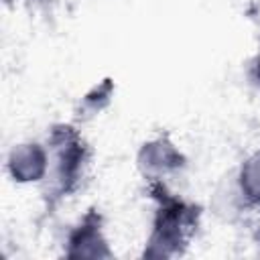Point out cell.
Instances as JSON below:
<instances>
[{"mask_svg":"<svg viewBox=\"0 0 260 260\" xmlns=\"http://www.w3.org/2000/svg\"><path fill=\"white\" fill-rule=\"evenodd\" d=\"M87 146L71 126H57L49 138V173L47 193L53 199L67 197L77 185L87 165Z\"/></svg>","mask_w":260,"mask_h":260,"instance_id":"cell-2","label":"cell"},{"mask_svg":"<svg viewBox=\"0 0 260 260\" xmlns=\"http://www.w3.org/2000/svg\"><path fill=\"white\" fill-rule=\"evenodd\" d=\"M6 167L16 183L43 181L49 173V150L39 142H20L8 152Z\"/></svg>","mask_w":260,"mask_h":260,"instance_id":"cell-5","label":"cell"},{"mask_svg":"<svg viewBox=\"0 0 260 260\" xmlns=\"http://www.w3.org/2000/svg\"><path fill=\"white\" fill-rule=\"evenodd\" d=\"M65 254L69 258H110L112 252L108 248V240L102 230V217L98 211H89L81 217V221L71 230L67 238V250Z\"/></svg>","mask_w":260,"mask_h":260,"instance_id":"cell-4","label":"cell"},{"mask_svg":"<svg viewBox=\"0 0 260 260\" xmlns=\"http://www.w3.org/2000/svg\"><path fill=\"white\" fill-rule=\"evenodd\" d=\"M236 183H238L246 203L260 207V150L242 162V167L236 175Z\"/></svg>","mask_w":260,"mask_h":260,"instance_id":"cell-6","label":"cell"},{"mask_svg":"<svg viewBox=\"0 0 260 260\" xmlns=\"http://www.w3.org/2000/svg\"><path fill=\"white\" fill-rule=\"evenodd\" d=\"M156 185V215L152 223V234L148 238V246L144 256L150 258H169L187 244L189 236L197 225V209L183 199L167 193L160 181H152Z\"/></svg>","mask_w":260,"mask_h":260,"instance_id":"cell-1","label":"cell"},{"mask_svg":"<svg viewBox=\"0 0 260 260\" xmlns=\"http://www.w3.org/2000/svg\"><path fill=\"white\" fill-rule=\"evenodd\" d=\"M136 165L146 179L162 181V177L177 173L185 165V156L169 138H154L140 146Z\"/></svg>","mask_w":260,"mask_h":260,"instance_id":"cell-3","label":"cell"},{"mask_svg":"<svg viewBox=\"0 0 260 260\" xmlns=\"http://www.w3.org/2000/svg\"><path fill=\"white\" fill-rule=\"evenodd\" d=\"M244 205H246V199H244V195H242V191H240L236 181L232 185L219 187L215 197H213V207L223 217H234Z\"/></svg>","mask_w":260,"mask_h":260,"instance_id":"cell-7","label":"cell"},{"mask_svg":"<svg viewBox=\"0 0 260 260\" xmlns=\"http://www.w3.org/2000/svg\"><path fill=\"white\" fill-rule=\"evenodd\" d=\"M32 2H39V4H47V2H53V0H32Z\"/></svg>","mask_w":260,"mask_h":260,"instance_id":"cell-9","label":"cell"},{"mask_svg":"<svg viewBox=\"0 0 260 260\" xmlns=\"http://www.w3.org/2000/svg\"><path fill=\"white\" fill-rule=\"evenodd\" d=\"M112 98V83L110 79H106L104 83L95 85L89 93H85L83 102H81V112L83 114H98Z\"/></svg>","mask_w":260,"mask_h":260,"instance_id":"cell-8","label":"cell"}]
</instances>
